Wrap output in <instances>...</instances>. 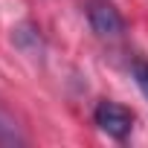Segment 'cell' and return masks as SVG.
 I'll list each match as a JSON object with an SVG mask.
<instances>
[{"instance_id":"1","label":"cell","mask_w":148,"mask_h":148,"mask_svg":"<svg viewBox=\"0 0 148 148\" xmlns=\"http://www.w3.org/2000/svg\"><path fill=\"white\" fill-rule=\"evenodd\" d=\"M87 21L102 41H119L125 35V18L110 0H87Z\"/></svg>"},{"instance_id":"2","label":"cell","mask_w":148,"mask_h":148,"mask_svg":"<svg viewBox=\"0 0 148 148\" xmlns=\"http://www.w3.org/2000/svg\"><path fill=\"white\" fill-rule=\"evenodd\" d=\"M93 122H96L108 136L125 139V136L131 134V128H134V113H131L125 105H119V102L102 99V102L96 105V110H93Z\"/></svg>"},{"instance_id":"3","label":"cell","mask_w":148,"mask_h":148,"mask_svg":"<svg viewBox=\"0 0 148 148\" xmlns=\"http://www.w3.org/2000/svg\"><path fill=\"white\" fill-rule=\"evenodd\" d=\"M131 79L136 82V87L142 90V96H145V102H148V61L145 58H134L131 61Z\"/></svg>"}]
</instances>
